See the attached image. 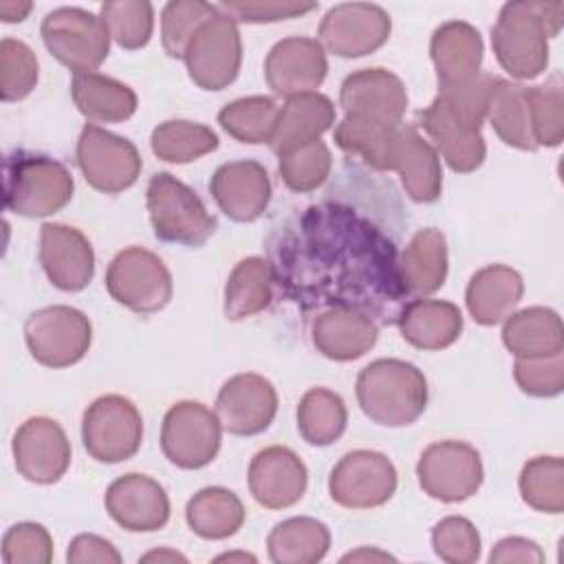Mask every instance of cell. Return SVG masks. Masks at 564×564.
Segmentation results:
<instances>
[{"instance_id":"1","label":"cell","mask_w":564,"mask_h":564,"mask_svg":"<svg viewBox=\"0 0 564 564\" xmlns=\"http://www.w3.org/2000/svg\"><path fill=\"white\" fill-rule=\"evenodd\" d=\"M397 249L344 205L308 207L273 247L275 284L295 302L397 319L405 297ZM326 308V311H328Z\"/></svg>"},{"instance_id":"2","label":"cell","mask_w":564,"mask_h":564,"mask_svg":"<svg viewBox=\"0 0 564 564\" xmlns=\"http://www.w3.org/2000/svg\"><path fill=\"white\" fill-rule=\"evenodd\" d=\"M562 20V2H505L491 26V48L498 64L516 79L542 75L549 64V37L560 33Z\"/></svg>"},{"instance_id":"3","label":"cell","mask_w":564,"mask_h":564,"mask_svg":"<svg viewBox=\"0 0 564 564\" xmlns=\"http://www.w3.org/2000/svg\"><path fill=\"white\" fill-rule=\"evenodd\" d=\"M357 403L377 425H412L427 405V379L410 361L375 359L357 375Z\"/></svg>"},{"instance_id":"4","label":"cell","mask_w":564,"mask_h":564,"mask_svg":"<svg viewBox=\"0 0 564 564\" xmlns=\"http://www.w3.org/2000/svg\"><path fill=\"white\" fill-rule=\"evenodd\" d=\"M68 167L46 154L13 150L4 156V207L24 218H44L73 198Z\"/></svg>"},{"instance_id":"5","label":"cell","mask_w":564,"mask_h":564,"mask_svg":"<svg viewBox=\"0 0 564 564\" xmlns=\"http://www.w3.org/2000/svg\"><path fill=\"white\" fill-rule=\"evenodd\" d=\"M145 205L154 236L163 242L200 247L218 225L200 196L170 172H156L148 181Z\"/></svg>"},{"instance_id":"6","label":"cell","mask_w":564,"mask_h":564,"mask_svg":"<svg viewBox=\"0 0 564 564\" xmlns=\"http://www.w3.org/2000/svg\"><path fill=\"white\" fill-rule=\"evenodd\" d=\"M48 53L77 73L97 70L110 53V33L99 15L79 7H57L40 24Z\"/></svg>"},{"instance_id":"7","label":"cell","mask_w":564,"mask_h":564,"mask_svg":"<svg viewBox=\"0 0 564 564\" xmlns=\"http://www.w3.org/2000/svg\"><path fill=\"white\" fill-rule=\"evenodd\" d=\"M106 289L121 306L148 315L165 308L174 284L165 262L145 247H126L106 269Z\"/></svg>"},{"instance_id":"8","label":"cell","mask_w":564,"mask_h":564,"mask_svg":"<svg viewBox=\"0 0 564 564\" xmlns=\"http://www.w3.org/2000/svg\"><path fill=\"white\" fill-rule=\"evenodd\" d=\"M143 441L139 408L121 394L97 397L82 416V443L99 463H123L132 458Z\"/></svg>"},{"instance_id":"9","label":"cell","mask_w":564,"mask_h":564,"mask_svg":"<svg viewBox=\"0 0 564 564\" xmlns=\"http://www.w3.org/2000/svg\"><path fill=\"white\" fill-rule=\"evenodd\" d=\"M24 341L37 364L68 368L86 357L93 341V326L79 308L53 304L26 317Z\"/></svg>"},{"instance_id":"10","label":"cell","mask_w":564,"mask_h":564,"mask_svg":"<svg viewBox=\"0 0 564 564\" xmlns=\"http://www.w3.org/2000/svg\"><path fill=\"white\" fill-rule=\"evenodd\" d=\"M223 441V425L205 403L178 401L161 423L163 456L178 469H200L209 465Z\"/></svg>"},{"instance_id":"11","label":"cell","mask_w":564,"mask_h":564,"mask_svg":"<svg viewBox=\"0 0 564 564\" xmlns=\"http://www.w3.org/2000/svg\"><path fill=\"white\" fill-rule=\"evenodd\" d=\"M421 489L441 502L471 498L485 478L480 454L465 441H436L423 449L416 463Z\"/></svg>"},{"instance_id":"12","label":"cell","mask_w":564,"mask_h":564,"mask_svg":"<svg viewBox=\"0 0 564 564\" xmlns=\"http://www.w3.org/2000/svg\"><path fill=\"white\" fill-rule=\"evenodd\" d=\"M183 62L189 79L198 88H227L238 77L242 64V40L238 22L218 9V15L205 22L189 40Z\"/></svg>"},{"instance_id":"13","label":"cell","mask_w":564,"mask_h":564,"mask_svg":"<svg viewBox=\"0 0 564 564\" xmlns=\"http://www.w3.org/2000/svg\"><path fill=\"white\" fill-rule=\"evenodd\" d=\"M75 159L86 183L104 194H119L132 187L143 167L141 154L132 141L95 123L84 126Z\"/></svg>"},{"instance_id":"14","label":"cell","mask_w":564,"mask_h":564,"mask_svg":"<svg viewBox=\"0 0 564 564\" xmlns=\"http://www.w3.org/2000/svg\"><path fill=\"white\" fill-rule=\"evenodd\" d=\"M397 491L392 460L375 449L344 454L328 476V494L344 509H375Z\"/></svg>"},{"instance_id":"15","label":"cell","mask_w":564,"mask_h":564,"mask_svg":"<svg viewBox=\"0 0 564 564\" xmlns=\"http://www.w3.org/2000/svg\"><path fill=\"white\" fill-rule=\"evenodd\" d=\"M392 33L390 13L372 2L330 7L317 29L319 44L337 57H364L381 48Z\"/></svg>"},{"instance_id":"16","label":"cell","mask_w":564,"mask_h":564,"mask_svg":"<svg viewBox=\"0 0 564 564\" xmlns=\"http://www.w3.org/2000/svg\"><path fill=\"white\" fill-rule=\"evenodd\" d=\"M18 474L35 485L57 482L70 465V441L64 427L48 416L26 419L11 443Z\"/></svg>"},{"instance_id":"17","label":"cell","mask_w":564,"mask_h":564,"mask_svg":"<svg viewBox=\"0 0 564 564\" xmlns=\"http://www.w3.org/2000/svg\"><path fill=\"white\" fill-rule=\"evenodd\" d=\"M278 414V392L258 372L229 377L216 397V416L225 432L234 436H256L264 432Z\"/></svg>"},{"instance_id":"18","label":"cell","mask_w":564,"mask_h":564,"mask_svg":"<svg viewBox=\"0 0 564 564\" xmlns=\"http://www.w3.org/2000/svg\"><path fill=\"white\" fill-rule=\"evenodd\" d=\"M339 106L346 117L399 126L408 108V90L388 68H359L341 82Z\"/></svg>"},{"instance_id":"19","label":"cell","mask_w":564,"mask_h":564,"mask_svg":"<svg viewBox=\"0 0 564 564\" xmlns=\"http://www.w3.org/2000/svg\"><path fill=\"white\" fill-rule=\"evenodd\" d=\"M328 62L324 46L304 35L275 42L264 59V79L280 97L315 93L326 79Z\"/></svg>"},{"instance_id":"20","label":"cell","mask_w":564,"mask_h":564,"mask_svg":"<svg viewBox=\"0 0 564 564\" xmlns=\"http://www.w3.org/2000/svg\"><path fill=\"white\" fill-rule=\"evenodd\" d=\"M40 264L53 286L77 293L84 291L95 275V251L77 227L44 223L40 227Z\"/></svg>"},{"instance_id":"21","label":"cell","mask_w":564,"mask_h":564,"mask_svg":"<svg viewBox=\"0 0 564 564\" xmlns=\"http://www.w3.org/2000/svg\"><path fill=\"white\" fill-rule=\"evenodd\" d=\"M108 516L126 531H159L170 520V498L154 478L130 471L110 482L104 496Z\"/></svg>"},{"instance_id":"22","label":"cell","mask_w":564,"mask_h":564,"mask_svg":"<svg viewBox=\"0 0 564 564\" xmlns=\"http://www.w3.org/2000/svg\"><path fill=\"white\" fill-rule=\"evenodd\" d=\"M419 123L434 143V150L458 174L478 170L487 156L480 128L465 121L438 93L432 104L419 112Z\"/></svg>"},{"instance_id":"23","label":"cell","mask_w":564,"mask_h":564,"mask_svg":"<svg viewBox=\"0 0 564 564\" xmlns=\"http://www.w3.org/2000/svg\"><path fill=\"white\" fill-rule=\"evenodd\" d=\"M247 480L258 505L286 509L302 500L308 485V469L291 447L269 445L251 458Z\"/></svg>"},{"instance_id":"24","label":"cell","mask_w":564,"mask_h":564,"mask_svg":"<svg viewBox=\"0 0 564 564\" xmlns=\"http://www.w3.org/2000/svg\"><path fill=\"white\" fill-rule=\"evenodd\" d=\"M209 192L225 216L236 223H253L271 200L269 172L253 159L229 161L212 174Z\"/></svg>"},{"instance_id":"25","label":"cell","mask_w":564,"mask_h":564,"mask_svg":"<svg viewBox=\"0 0 564 564\" xmlns=\"http://www.w3.org/2000/svg\"><path fill=\"white\" fill-rule=\"evenodd\" d=\"M482 35L465 20H449L434 29L430 40V57L441 90L460 86L480 73Z\"/></svg>"},{"instance_id":"26","label":"cell","mask_w":564,"mask_h":564,"mask_svg":"<svg viewBox=\"0 0 564 564\" xmlns=\"http://www.w3.org/2000/svg\"><path fill=\"white\" fill-rule=\"evenodd\" d=\"M379 337L377 322L359 311L328 308L315 315L311 341L319 355L333 361H352L366 355Z\"/></svg>"},{"instance_id":"27","label":"cell","mask_w":564,"mask_h":564,"mask_svg":"<svg viewBox=\"0 0 564 564\" xmlns=\"http://www.w3.org/2000/svg\"><path fill=\"white\" fill-rule=\"evenodd\" d=\"M524 293L522 275L507 264L478 269L465 289V306L480 326L502 324L520 304Z\"/></svg>"},{"instance_id":"28","label":"cell","mask_w":564,"mask_h":564,"mask_svg":"<svg viewBox=\"0 0 564 564\" xmlns=\"http://www.w3.org/2000/svg\"><path fill=\"white\" fill-rule=\"evenodd\" d=\"M394 324L401 337L419 350H443L463 333V313L447 300L416 297L401 306Z\"/></svg>"},{"instance_id":"29","label":"cell","mask_w":564,"mask_h":564,"mask_svg":"<svg viewBox=\"0 0 564 564\" xmlns=\"http://www.w3.org/2000/svg\"><path fill=\"white\" fill-rule=\"evenodd\" d=\"M399 282L405 295L427 297L436 293L447 278V240L441 229H419L397 260Z\"/></svg>"},{"instance_id":"30","label":"cell","mask_w":564,"mask_h":564,"mask_svg":"<svg viewBox=\"0 0 564 564\" xmlns=\"http://www.w3.org/2000/svg\"><path fill=\"white\" fill-rule=\"evenodd\" d=\"M392 172L399 174L405 194L414 203H434L443 192L438 152L412 126L399 128Z\"/></svg>"},{"instance_id":"31","label":"cell","mask_w":564,"mask_h":564,"mask_svg":"<svg viewBox=\"0 0 564 564\" xmlns=\"http://www.w3.org/2000/svg\"><path fill=\"white\" fill-rule=\"evenodd\" d=\"M335 123V104L322 93H302L286 97L280 108L278 123L271 137V150L275 154L291 148L319 141L326 130Z\"/></svg>"},{"instance_id":"32","label":"cell","mask_w":564,"mask_h":564,"mask_svg":"<svg viewBox=\"0 0 564 564\" xmlns=\"http://www.w3.org/2000/svg\"><path fill=\"white\" fill-rule=\"evenodd\" d=\"M502 344L516 359L549 357L564 350V328L557 311L529 306L502 322Z\"/></svg>"},{"instance_id":"33","label":"cell","mask_w":564,"mask_h":564,"mask_svg":"<svg viewBox=\"0 0 564 564\" xmlns=\"http://www.w3.org/2000/svg\"><path fill=\"white\" fill-rule=\"evenodd\" d=\"M70 97L77 110L95 123H119L137 112V93L101 73H77L70 82Z\"/></svg>"},{"instance_id":"34","label":"cell","mask_w":564,"mask_h":564,"mask_svg":"<svg viewBox=\"0 0 564 564\" xmlns=\"http://www.w3.org/2000/svg\"><path fill=\"white\" fill-rule=\"evenodd\" d=\"M273 264L267 258H242L229 273L225 284L223 311L227 319L240 322L256 313H262L273 300Z\"/></svg>"},{"instance_id":"35","label":"cell","mask_w":564,"mask_h":564,"mask_svg":"<svg viewBox=\"0 0 564 564\" xmlns=\"http://www.w3.org/2000/svg\"><path fill=\"white\" fill-rule=\"evenodd\" d=\"M267 549L275 564H315L330 549V531L317 518H286L271 529Z\"/></svg>"},{"instance_id":"36","label":"cell","mask_w":564,"mask_h":564,"mask_svg":"<svg viewBox=\"0 0 564 564\" xmlns=\"http://www.w3.org/2000/svg\"><path fill=\"white\" fill-rule=\"evenodd\" d=\"M185 522L203 540H227L245 524V505L227 487H205L187 500Z\"/></svg>"},{"instance_id":"37","label":"cell","mask_w":564,"mask_h":564,"mask_svg":"<svg viewBox=\"0 0 564 564\" xmlns=\"http://www.w3.org/2000/svg\"><path fill=\"white\" fill-rule=\"evenodd\" d=\"M487 119L502 143L524 150V152L538 150L533 134H531L524 84L496 77V82L491 86V95H489Z\"/></svg>"},{"instance_id":"38","label":"cell","mask_w":564,"mask_h":564,"mask_svg":"<svg viewBox=\"0 0 564 564\" xmlns=\"http://www.w3.org/2000/svg\"><path fill=\"white\" fill-rule=\"evenodd\" d=\"M399 126L344 117L333 132L337 148L359 156L366 165L379 172H390L394 161V148L399 139Z\"/></svg>"},{"instance_id":"39","label":"cell","mask_w":564,"mask_h":564,"mask_svg":"<svg viewBox=\"0 0 564 564\" xmlns=\"http://www.w3.org/2000/svg\"><path fill=\"white\" fill-rule=\"evenodd\" d=\"M297 432L315 447L333 445L346 430L348 410L344 399L328 388H311L297 403Z\"/></svg>"},{"instance_id":"40","label":"cell","mask_w":564,"mask_h":564,"mask_svg":"<svg viewBox=\"0 0 564 564\" xmlns=\"http://www.w3.org/2000/svg\"><path fill=\"white\" fill-rule=\"evenodd\" d=\"M152 152L165 163H192L218 148V134L198 121L167 119L150 134Z\"/></svg>"},{"instance_id":"41","label":"cell","mask_w":564,"mask_h":564,"mask_svg":"<svg viewBox=\"0 0 564 564\" xmlns=\"http://www.w3.org/2000/svg\"><path fill=\"white\" fill-rule=\"evenodd\" d=\"M280 106L273 97L251 95L225 104L218 112L220 128L240 143H271Z\"/></svg>"},{"instance_id":"42","label":"cell","mask_w":564,"mask_h":564,"mask_svg":"<svg viewBox=\"0 0 564 564\" xmlns=\"http://www.w3.org/2000/svg\"><path fill=\"white\" fill-rule=\"evenodd\" d=\"M518 489L535 511L560 516L564 511V460L560 456H535L522 465Z\"/></svg>"},{"instance_id":"43","label":"cell","mask_w":564,"mask_h":564,"mask_svg":"<svg viewBox=\"0 0 564 564\" xmlns=\"http://www.w3.org/2000/svg\"><path fill=\"white\" fill-rule=\"evenodd\" d=\"M529 123L535 145L557 148L564 139V84L562 75H551L544 84L527 86Z\"/></svg>"},{"instance_id":"44","label":"cell","mask_w":564,"mask_h":564,"mask_svg":"<svg viewBox=\"0 0 564 564\" xmlns=\"http://www.w3.org/2000/svg\"><path fill=\"white\" fill-rule=\"evenodd\" d=\"M330 167L333 156L322 139L278 154V172L284 185L297 194H306L322 187L330 174Z\"/></svg>"},{"instance_id":"45","label":"cell","mask_w":564,"mask_h":564,"mask_svg":"<svg viewBox=\"0 0 564 564\" xmlns=\"http://www.w3.org/2000/svg\"><path fill=\"white\" fill-rule=\"evenodd\" d=\"M110 37L126 51L143 48L154 31V7L145 0H110L99 9Z\"/></svg>"},{"instance_id":"46","label":"cell","mask_w":564,"mask_h":564,"mask_svg":"<svg viewBox=\"0 0 564 564\" xmlns=\"http://www.w3.org/2000/svg\"><path fill=\"white\" fill-rule=\"evenodd\" d=\"M218 15V4L203 0H170L161 11V42L170 57L183 59L196 31Z\"/></svg>"},{"instance_id":"47","label":"cell","mask_w":564,"mask_h":564,"mask_svg":"<svg viewBox=\"0 0 564 564\" xmlns=\"http://www.w3.org/2000/svg\"><path fill=\"white\" fill-rule=\"evenodd\" d=\"M40 64L33 48L13 37L0 42V99L20 101L29 97L37 84Z\"/></svg>"},{"instance_id":"48","label":"cell","mask_w":564,"mask_h":564,"mask_svg":"<svg viewBox=\"0 0 564 564\" xmlns=\"http://www.w3.org/2000/svg\"><path fill=\"white\" fill-rule=\"evenodd\" d=\"M432 549L447 564H471L480 557V533L471 520L447 516L432 527Z\"/></svg>"},{"instance_id":"49","label":"cell","mask_w":564,"mask_h":564,"mask_svg":"<svg viewBox=\"0 0 564 564\" xmlns=\"http://www.w3.org/2000/svg\"><path fill=\"white\" fill-rule=\"evenodd\" d=\"M2 560L7 564H48L53 538L40 522H18L2 535Z\"/></svg>"},{"instance_id":"50","label":"cell","mask_w":564,"mask_h":564,"mask_svg":"<svg viewBox=\"0 0 564 564\" xmlns=\"http://www.w3.org/2000/svg\"><path fill=\"white\" fill-rule=\"evenodd\" d=\"M513 379L518 388L529 397H557L564 390V350L549 357L516 359Z\"/></svg>"},{"instance_id":"51","label":"cell","mask_w":564,"mask_h":564,"mask_svg":"<svg viewBox=\"0 0 564 564\" xmlns=\"http://www.w3.org/2000/svg\"><path fill=\"white\" fill-rule=\"evenodd\" d=\"M218 9L229 18H234L236 22L262 24V22L300 18L304 13L315 11L317 4L302 2V0H229V2H220Z\"/></svg>"},{"instance_id":"52","label":"cell","mask_w":564,"mask_h":564,"mask_svg":"<svg viewBox=\"0 0 564 564\" xmlns=\"http://www.w3.org/2000/svg\"><path fill=\"white\" fill-rule=\"evenodd\" d=\"M66 562L70 564H119L121 553L115 549L112 542H108L101 535L95 533H79L70 540L66 551Z\"/></svg>"},{"instance_id":"53","label":"cell","mask_w":564,"mask_h":564,"mask_svg":"<svg viewBox=\"0 0 564 564\" xmlns=\"http://www.w3.org/2000/svg\"><path fill=\"white\" fill-rule=\"evenodd\" d=\"M489 562L491 564H500V562H505V564L507 562L540 564V562H544V553L533 540H527L520 535H509L494 544V549L489 553Z\"/></svg>"},{"instance_id":"54","label":"cell","mask_w":564,"mask_h":564,"mask_svg":"<svg viewBox=\"0 0 564 564\" xmlns=\"http://www.w3.org/2000/svg\"><path fill=\"white\" fill-rule=\"evenodd\" d=\"M33 4L26 0H2L0 2V20L2 22H22L31 13Z\"/></svg>"},{"instance_id":"55","label":"cell","mask_w":564,"mask_h":564,"mask_svg":"<svg viewBox=\"0 0 564 564\" xmlns=\"http://www.w3.org/2000/svg\"><path fill=\"white\" fill-rule=\"evenodd\" d=\"M341 562H397L394 555L379 551L375 546H359L357 551H350L341 557Z\"/></svg>"},{"instance_id":"56","label":"cell","mask_w":564,"mask_h":564,"mask_svg":"<svg viewBox=\"0 0 564 564\" xmlns=\"http://www.w3.org/2000/svg\"><path fill=\"white\" fill-rule=\"evenodd\" d=\"M139 562H187V557L181 555L178 551H172V549H156V551H150V553L141 555Z\"/></svg>"},{"instance_id":"57","label":"cell","mask_w":564,"mask_h":564,"mask_svg":"<svg viewBox=\"0 0 564 564\" xmlns=\"http://www.w3.org/2000/svg\"><path fill=\"white\" fill-rule=\"evenodd\" d=\"M214 562H258L256 560V555H251V553H223V555H218V557H214Z\"/></svg>"}]
</instances>
